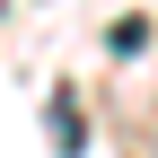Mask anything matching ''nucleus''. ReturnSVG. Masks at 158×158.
I'll list each match as a JSON object with an SVG mask.
<instances>
[{"label":"nucleus","instance_id":"nucleus-1","mask_svg":"<svg viewBox=\"0 0 158 158\" xmlns=\"http://www.w3.org/2000/svg\"><path fill=\"white\" fill-rule=\"evenodd\" d=\"M53 149H62V158L88 149V132H79V97H70V88H53Z\"/></svg>","mask_w":158,"mask_h":158}]
</instances>
